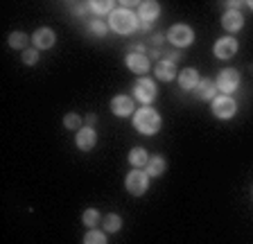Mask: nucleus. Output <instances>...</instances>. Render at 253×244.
Listing matches in <instances>:
<instances>
[{
	"mask_svg": "<svg viewBox=\"0 0 253 244\" xmlns=\"http://www.w3.org/2000/svg\"><path fill=\"white\" fill-rule=\"evenodd\" d=\"M86 122H88V124H95V116H93V113H90V116H86Z\"/></svg>",
	"mask_w": 253,
	"mask_h": 244,
	"instance_id": "nucleus-28",
	"label": "nucleus"
},
{
	"mask_svg": "<svg viewBox=\"0 0 253 244\" xmlns=\"http://www.w3.org/2000/svg\"><path fill=\"white\" fill-rule=\"evenodd\" d=\"M126 190L136 197L142 195V192L147 190V174L145 172H131V174L126 176Z\"/></svg>",
	"mask_w": 253,
	"mask_h": 244,
	"instance_id": "nucleus-6",
	"label": "nucleus"
},
{
	"mask_svg": "<svg viewBox=\"0 0 253 244\" xmlns=\"http://www.w3.org/2000/svg\"><path fill=\"white\" fill-rule=\"evenodd\" d=\"M23 61H25V64H37L39 61V50H25V52H23Z\"/></svg>",
	"mask_w": 253,
	"mask_h": 244,
	"instance_id": "nucleus-25",
	"label": "nucleus"
},
{
	"mask_svg": "<svg viewBox=\"0 0 253 244\" xmlns=\"http://www.w3.org/2000/svg\"><path fill=\"white\" fill-rule=\"evenodd\" d=\"M237 84H240V73L233 68H226L219 73V80H217V86H219V90H224V93H233V90L237 88Z\"/></svg>",
	"mask_w": 253,
	"mask_h": 244,
	"instance_id": "nucleus-5",
	"label": "nucleus"
},
{
	"mask_svg": "<svg viewBox=\"0 0 253 244\" xmlns=\"http://www.w3.org/2000/svg\"><path fill=\"white\" fill-rule=\"evenodd\" d=\"M168 39H169V43H174V45H176V48H185V45H190V43H192L195 34H192V30H190L188 25H174L172 30H169Z\"/></svg>",
	"mask_w": 253,
	"mask_h": 244,
	"instance_id": "nucleus-3",
	"label": "nucleus"
},
{
	"mask_svg": "<svg viewBox=\"0 0 253 244\" xmlns=\"http://www.w3.org/2000/svg\"><path fill=\"white\" fill-rule=\"evenodd\" d=\"M235 109H237L235 102H233L228 95H221V97H215V100H212V113H215L217 118H221V120L233 118Z\"/></svg>",
	"mask_w": 253,
	"mask_h": 244,
	"instance_id": "nucleus-4",
	"label": "nucleus"
},
{
	"mask_svg": "<svg viewBox=\"0 0 253 244\" xmlns=\"http://www.w3.org/2000/svg\"><path fill=\"white\" fill-rule=\"evenodd\" d=\"M179 84H181V88H185V90L197 88V84H199V75H197V70L185 68L183 73L179 75Z\"/></svg>",
	"mask_w": 253,
	"mask_h": 244,
	"instance_id": "nucleus-14",
	"label": "nucleus"
},
{
	"mask_svg": "<svg viewBox=\"0 0 253 244\" xmlns=\"http://www.w3.org/2000/svg\"><path fill=\"white\" fill-rule=\"evenodd\" d=\"M84 244H106V238L100 231H88L84 238Z\"/></svg>",
	"mask_w": 253,
	"mask_h": 244,
	"instance_id": "nucleus-21",
	"label": "nucleus"
},
{
	"mask_svg": "<svg viewBox=\"0 0 253 244\" xmlns=\"http://www.w3.org/2000/svg\"><path fill=\"white\" fill-rule=\"evenodd\" d=\"M235 52H237V41L235 39L226 37V39H219V41L215 43V54L219 59H231Z\"/></svg>",
	"mask_w": 253,
	"mask_h": 244,
	"instance_id": "nucleus-8",
	"label": "nucleus"
},
{
	"mask_svg": "<svg viewBox=\"0 0 253 244\" xmlns=\"http://www.w3.org/2000/svg\"><path fill=\"white\" fill-rule=\"evenodd\" d=\"M129 161H131V165L133 167H140V165H147L149 163V159H147V152L142 147H136V149H131L129 152Z\"/></svg>",
	"mask_w": 253,
	"mask_h": 244,
	"instance_id": "nucleus-18",
	"label": "nucleus"
},
{
	"mask_svg": "<svg viewBox=\"0 0 253 244\" xmlns=\"http://www.w3.org/2000/svg\"><path fill=\"white\" fill-rule=\"evenodd\" d=\"M90 9H93L95 14H106V11L113 9V2H111V0H102V2L95 0V2H90Z\"/></svg>",
	"mask_w": 253,
	"mask_h": 244,
	"instance_id": "nucleus-22",
	"label": "nucleus"
},
{
	"mask_svg": "<svg viewBox=\"0 0 253 244\" xmlns=\"http://www.w3.org/2000/svg\"><path fill=\"white\" fill-rule=\"evenodd\" d=\"M25 43H27V37H25L23 32H14V34L9 37V45H11V48H16V50L23 48Z\"/></svg>",
	"mask_w": 253,
	"mask_h": 244,
	"instance_id": "nucleus-23",
	"label": "nucleus"
},
{
	"mask_svg": "<svg viewBox=\"0 0 253 244\" xmlns=\"http://www.w3.org/2000/svg\"><path fill=\"white\" fill-rule=\"evenodd\" d=\"M90 32L97 34V37H104V34H106V25H104V23H100V21H95L93 25H90Z\"/></svg>",
	"mask_w": 253,
	"mask_h": 244,
	"instance_id": "nucleus-27",
	"label": "nucleus"
},
{
	"mask_svg": "<svg viewBox=\"0 0 253 244\" xmlns=\"http://www.w3.org/2000/svg\"><path fill=\"white\" fill-rule=\"evenodd\" d=\"M122 226V219L118 217V215H109V217L104 219V228L109 231V233H116V231H120Z\"/></svg>",
	"mask_w": 253,
	"mask_h": 244,
	"instance_id": "nucleus-20",
	"label": "nucleus"
},
{
	"mask_svg": "<svg viewBox=\"0 0 253 244\" xmlns=\"http://www.w3.org/2000/svg\"><path fill=\"white\" fill-rule=\"evenodd\" d=\"M97 219H100V215H97L95 210H86L84 212V224H86V226H95V224H97Z\"/></svg>",
	"mask_w": 253,
	"mask_h": 244,
	"instance_id": "nucleus-26",
	"label": "nucleus"
},
{
	"mask_svg": "<svg viewBox=\"0 0 253 244\" xmlns=\"http://www.w3.org/2000/svg\"><path fill=\"white\" fill-rule=\"evenodd\" d=\"M111 109H113L116 116H129V113L133 111V102L126 95H118L116 100L111 102Z\"/></svg>",
	"mask_w": 253,
	"mask_h": 244,
	"instance_id": "nucleus-12",
	"label": "nucleus"
},
{
	"mask_svg": "<svg viewBox=\"0 0 253 244\" xmlns=\"http://www.w3.org/2000/svg\"><path fill=\"white\" fill-rule=\"evenodd\" d=\"M34 45H37V50L52 48V45H54V32H52V30H47V27L37 30V32H34Z\"/></svg>",
	"mask_w": 253,
	"mask_h": 244,
	"instance_id": "nucleus-9",
	"label": "nucleus"
},
{
	"mask_svg": "<svg viewBox=\"0 0 253 244\" xmlns=\"http://www.w3.org/2000/svg\"><path fill=\"white\" fill-rule=\"evenodd\" d=\"M63 124H66L68 129H77L79 124H82V118L75 116V113H68V116L63 118Z\"/></svg>",
	"mask_w": 253,
	"mask_h": 244,
	"instance_id": "nucleus-24",
	"label": "nucleus"
},
{
	"mask_svg": "<svg viewBox=\"0 0 253 244\" xmlns=\"http://www.w3.org/2000/svg\"><path fill=\"white\" fill-rule=\"evenodd\" d=\"M126 66L133 70V73H147L149 70V61L145 54H138V52H131L126 57Z\"/></svg>",
	"mask_w": 253,
	"mask_h": 244,
	"instance_id": "nucleus-11",
	"label": "nucleus"
},
{
	"mask_svg": "<svg viewBox=\"0 0 253 244\" xmlns=\"http://www.w3.org/2000/svg\"><path fill=\"white\" fill-rule=\"evenodd\" d=\"M133 124H136V129L142 133H156L158 129H161V118H158V113L154 111V109H147V106H145V109L136 111Z\"/></svg>",
	"mask_w": 253,
	"mask_h": 244,
	"instance_id": "nucleus-1",
	"label": "nucleus"
},
{
	"mask_svg": "<svg viewBox=\"0 0 253 244\" xmlns=\"http://www.w3.org/2000/svg\"><path fill=\"white\" fill-rule=\"evenodd\" d=\"M95 131L90 127H86V129H82V131L77 133V147L79 149H93V145H95Z\"/></svg>",
	"mask_w": 253,
	"mask_h": 244,
	"instance_id": "nucleus-15",
	"label": "nucleus"
},
{
	"mask_svg": "<svg viewBox=\"0 0 253 244\" xmlns=\"http://www.w3.org/2000/svg\"><path fill=\"white\" fill-rule=\"evenodd\" d=\"M138 27L136 16L126 9H116L111 14V30H116L118 34H129Z\"/></svg>",
	"mask_w": 253,
	"mask_h": 244,
	"instance_id": "nucleus-2",
	"label": "nucleus"
},
{
	"mask_svg": "<svg viewBox=\"0 0 253 244\" xmlns=\"http://www.w3.org/2000/svg\"><path fill=\"white\" fill-rule=\"evenodd\" d=\"M249 5H251V7H253V0H251V2H249Z\"/></svg>",
	"mask_w": 253,
	"mask_h": 244,
	"instance_id": "nucleus-29",
	"label": "nucleus"
},
{
	"mask_svg": "<svg viewBox=\"0 0 253 244\" xmlns=\"http://www.w3.org/2000/svg\"><path fill=\"white\" fill-rule=\"evenodd\" d=\"M174 75H176V68H174V64L169 61V59H165V61H161V64L156 66V77L158 80H172Z\"/></svg>",
	"mask_w": 253,
	"mask_h": 244,
	"instance_id": "nucleus-17",
	"label": "nucleus"
},
{
	"mask_svg": "<svg viewBox=\"0 0 253 244\" xmlns=\"http://www.w3.org/2000/svg\"><path fill=\"white\" fill-rule=\"evenodd\" d=\"M242 23H244L242 14H240V11H235V9L226 11V14H224V16H221V25L226 27L228 32H237V30H240V27H242Z\"/></svg>",
	"mask_w": 253,
	"mask_h": 244,
	"instance_id": "nucleus-10",
	"label": "nucleus"
},
{
	"mask_svg": "<svg viewBox=\"0 0 253 244\" xmlns=\"http://www.w3.org/2000/svg\"><path fill=\"white\" fill-rule=\"evenodd\" d=\"M138 14H140L142 23L147 25L149 21H154V18L158 16V2H142L140 9H138Z\"/></svg>",
	"mask_w": 253,
	"mask_h": 244,
	"instance_id": "nucleus-16",
	"label": "nucleus"
},
{
	"mask_svg": "<svg viewBox=\"0 0 253 244\" xmlns=\"http://www.w3.org/2000/svg\"><path fill=\"white\" fill-rule=\"evenodd\" d=\"M215 90H217V86H215V81H211V80H201L199 84H197V97L199 100H215Z\"/></svg>",
	"mask_w": 253,
	"mask_h": 244,
	"instance_id": "nucleus-13",
	"label": "nucleus"
},
{
	"mask_svg": "<svg viewBox=\"0 0 253 244\" xmlns=\"http://www.w3.org/2000/svg\"><path fill=\"white\" fill-rule=\"evenodd\" d=\"M165 172V161L158 159V156H154V159H149L147 163V174L149 176H161Z\"/></svg>",
	"mask_w": 253,
	"mask_h": 244,
	"instance_id": "nucleus-19",
	"label": "nucleus"
},
{
	"mask_svg": "<svg viewBox=\"0 0 253 244\" xmlns=\"http://www.w3.org/2000/svg\"><path fill=\"white\" fill-rule=\"evenodd\" d=\"M133 93H136V97L140 102H152L154 97H156V86H154V81H149V80H140L136 84V88H133Z\"/></svg>",
	"mask_w": 253,
	"mask_h": 244,
	"instance_id": "nucleus-7",
	"label": "nucleus"
}]
</instances>
